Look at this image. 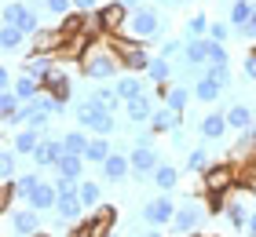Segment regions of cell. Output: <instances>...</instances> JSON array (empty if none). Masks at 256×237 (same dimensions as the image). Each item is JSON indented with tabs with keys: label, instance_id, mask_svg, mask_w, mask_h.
Returning <instances> with one entry per match:
<instances>
[{
	"label": "cell",
	"instance_id": "obj_1",
	"mask_svg": "<svg viewBox=\"0 0 256 237\" xmlns=\"http://www.w3.org/2000/svg\"><path fill=\"white\" fill-rule=\"evenodd\" d=\"M121 58H118V51L110 47V40H96L84 51V58H80V73H84L88 80H114L121 73Z\"/></svg>",
	"mask_w": 256,
	"mask_h": 237
},
{
	"label": "cell",
	"instance_id": "obj_2",
	"mask_svg": "<svg viewBox=\"0 0 256 237\" xmlns=\"http://www.w3.org/2000/svg\"><path fill=\"white\" fill-rule=\"evenodd\" d=\"M106 40H110V47H114V51H118L121 66L128 69V73H146V69H150V55H146L143 40L124 37V33H110Z\"/></svg>",
	"mask_w": 256,
	"mask_h": 237
},
{
	"label": "cell",
	"instance_id": "obj_3",
	"mask_svg": "<svg viewBox=\"0 0 256 237\" xmlns=\"http://www.w3.org/2000/svg\"><path fill=\"white\" fill-rule=\"evenodd\" d=\"M77 121H80V128H88V132H96V135H110L114 132V113L106 106H99L92 95L77 106Z\"/></svg>",
	"mask_w": 256,
	"mask_h": 237
},
{
	"label": "cell",
	"instance_id": "obj_4",
	"mask_svg": "<svg viewBox=\"0 0 256 237\" xmlns=\"http://www.w3.org/2000/svg\"><path fill=\"white\" fill-rule=\"evenodd\" d=\"M128 37H136V40H158L161 37V18H158V11L154 7H136L132 11V18H128V26H124Z\"/></svg>",
	"mask_w": 256,
	"mask_h": 237
},
{
	"label": "cell",
	"instance_id": "obj_5",
	"mask_svg": "<svg viewBox=\"0 0 256 237\" xmlns=\"http://www.w3.org/2000/svg\"><path fill=\"white\" fill-rule=\"evenodd\" d=\"M198 179H202V190H205V194H230V190H234V161L208 164Z\"/></svg>",
	"mask_w": 256,
	"mask_h": 237
},
{
	"label": "cell",
	"instance_id": "obj_6",
	"mask_svg": "<svg viewBox=\"0 0 256 237\" xmlns=\"http://www.w3.org/2000/svg\"><path fill=\"white\" fill-rule=\"evenodd\" d=\"M37 11H40V7H33L30 0H26V4H18V0H8V4H4V22H8V26H18L22 33H30V37H33L37 29H44Z\"/></svg>",
	"mask_w": 256,
	"mask_h": 237
},
{
	"label": "cell",
	"instance_id": "obj_7",
	"mask_svg": "<svg viewBox=\"0 0 256 237\" xmlns=\"http://www.w3.org/2000/svg\"><path fill=\"white\" fill-rule=\"evenodd\" d=\"M99 26H102V37H110V33H124L128 18H132V7L121 4V0H110V4H102L99 11Z\"/></svg>",
	"mask_w": 256,
	"mask_h": 237
},
{
	"label": "cell",
	"instance_id": "obj_8",
	"mask_svg": "<svg viewBox=\"0 0 256 237\" xmlns=\"http://www.w3.org/2000/svg\"><path fill=\"white\" fill-rule=\"evenodd\" d=\"M208 216V208H202V201H183V205L176 208V219H172V230L176 234H194L198 227H202V219Z\"/></svg>",
	"mask_w": 256,
	"mask_h": 237
},
{
	"label": "cell",
	"instance_id": "obj_9",
	"mask_svg": "<svg viewBox=\"0 0 256 237\" xmlns=\"http://www.w3.org/2000/svg\"><path fill=\"white\" fill-rule=\"evenodd\" d=\"M176 208L180 205H172L168 197H154V201L143 205V223L146 227H168V223L176 219Z\"/></svg>",
	"mask_w": 256,
	"mask_h": 237
},
{
	"label": "cell",
	"instance_id": "obj_10",
	"mask_svg": "<svg viewBox=\"0 0 256 237\" xmlns=\"http://www.w3.org/2000/svg\"><path fill=\"white\" fill-rule=\"evenodd\" d=\"M114 219H118V208L114 205H99L92 216H84L77 223V227H84L88 234H96V237H106L110 234V227H114Z\"/></svg>",
	"mask_w": 256,
	"mask_h": 237
},
{
	"label": "cell",
	"instance_id": "obj_11",
	"mask_svg": "<svg viewBox=\"0 0 256 237\" xmlns=\"http://www.w3.org/2000/svg\"><path fill=\"white\" fill-rule=\"evenodd\" d=\"M128 161H132V172L139 175V179L154 175V168L161 164L158 150H154V146H143V142H136V146H132V153H128Z\"/></svg>",
	"mask_w": 256,
	"mask_h": 237
},
{
	"label": "cell",
	"instance_id": "obj_12",
	"mask_svg": "<svg viewBox=\"0 0 256 237\" xmlns=\"http://www.w3.org/2000/svg\"><path fill=\"white\" fill-rule=\"evenodd\" d=\"M8 227L15 230V234H22V237H33L40 230V212L37 208H18V212H8Z\"/></svg>",
	"mask_w": 256,
	"mask_h": 237
},
{
	"label": "cell",
	"instance_id": "obj_13",
	"mask_svg": "<svg viewBox=\"0 0 256 237\" xmlns=\"http://www.w3.org/2000/svg\"><path fill=\"white\" fill-rule=\"evenodd\" d=\"M62 29H37L30 37V55H55L62 47Z\"/></svg>",
	"mask_w": 256,
	"mask_h": 237
},
{
	"label": "cell",
	"instance_id": "obj_14",
	"mask_svg": "<svg viewBox=\"0 0 256 237\" xmlns=\"http://www.w3.org/2000/svg\"><path fill=\"white\" fill-rule=\"evenodd\" d=\"M62 153H66L62 139H40V146L33 150V164H37V168H55V164L62 161Z\"/></svg>",
	"mask_w": 256,
	"mask_h": 237
},
{
	"label": "cell",
	"instance_id": "obj_15",
	"mask_svg": "<svg viewBox=\"0 0 256 237\" xmlns=\"http://www.w3.org/2000/svg\"><path fill=\"white\" fill-rule=\"evenodd\" d=\"M227 113H220V110H212V113H205L202 121H198V135L202 139H208V142H216V139H224L227 135Z\"/></svg>",
	"mask_w": 256,
	"mask_h": 237
},
{
	"label": "cell",
	"instance_id": "obj_16",
	"mask_svg": "<svg viewBox=\"0 0 256 237\" xmlns=\"http://www.w3.org/2000/svg\"><path fill=\"white\" fill-rule=\"evenodd\" d=\"M40 84H44V91H48L52 99H59V102H70V95H74V88H70V77H66V69H59V66H55L52 73L40 80Z\"/></svg>",
	"mask_w": 256,
	"mask_h": 237
},
{
	"label": "cell",
	"instance_id": "obj_17",
	"mask_svg": "<svg viewBox=\"0 0 256 237\" xmlns=\"http://www.w3.org/2000/svg\"><path fill=\"white\" fill-rule=\"evenodd\" d=\"M128 172H132V161H128V153L114 150L106 161H102V175H106V183H121L128 179Z\"/></svg>",
	"mask_w": 256,
	"mask_h": 237
},
{
	"label": "cell",
	"instance_id": "obj_18",
	"mask_svg": "<svg viewBox=\"0 0 256 237\" xmlns=\"http://www.w3.org/2000/svg\"><path fill=\"white\" fill-rule=\"evenodd\" d=\"M55 216L66 219V223H80V216H84V201H80V190H77V194H62L59 201H55Z\"/></svg>",
	"mask_w": 256,
	"mask_h": 237
},
{
	"label": "cell",
	"instance_id": "obj_19",
	"mask_svg": "<svg viewBox=\"0 0 256 237\" xmlns=\"http://www.w3.org/2000/svg\"><path fill=\"white\" fill-rule=\"evenodd\" d=\"M176 128H180V113L168 110V106H158L154 117H150V132L154 135H172Z\"/></svg>",
	"mask_w": 256,
	"mask_h": 237
},
{
	"label": "cell",
	"instance_id": "obj_20",
	"mask_svg": "<svg viewBox=\"0 0 256 237\" xmlns=\"http://www.w3.org/2000/svg\"><path fill=\"white\" fill-rule=\"evenodd\" d=\"M154 99L150 95H139V99H132V102H124V113H128V121L132 124H150V117H154Z\"/></svg>",
	"mask_w": 256,
	"mask_h": 237
},
{
	"label": "cell",
	"instance_id": "obj_21",
	"mask_svg": "<svg viewBox=\"0 0 256 237\" xmlns=\"http://www.w3.org/2000/svg\"><path fill=\"white\" fill-rule=\"evenodd\" d=\"M55 201H59V190H55V183H40V186L26 197V205L37 208V212H48V208H55Z\"/></svg>",
	"mask_w": 256,
	"mask_h": 237
},
{
	"label": "cell",
	"instance_id": "obj_22",
	"mask_svg": "<svg viewBox=\"0 0 256 237\" xmlns=\"http://www.w3.org/2000/svg\"><path fill=\"white\" fill-rule=\"evenodd\" d=\"M190 88H194V99H198V102H216L220 95H224V84H216V80L208 77V73H202Z\"/></svg>",
	"mask_w": 256,
	"mask_h": 237
},
{
	"label": "cell",
	"instance_id": "obj_23",
	"mask_svg": "<svg viewBox=\"0 0 256 237\" xmlns=\"http://www.w3.org/2000/svg\"><path fill=\"white\" fill-rule=\"evenodd\" d=\"M55 175H62V179H84V157H77V153H62V161L55 164Z\"/></svg>",
	"mask_w": 256,
	"mask_h": 237
},
{
	"label": "cell",
	"instance_id": "obj_24",
	"mask_svg": "<svg viewBox=\"0 0 256 237\" xmlns=\"http://www.w3.org/2000/svg\"><path fill=\"white\" fill-rule=\"evenodd\" d=\"M18 113H22V99L15 91H0V121L11 128V124H18Z\"/></svg>",
	"mask_w": 256,
	"mask_h": 237
},
{
	"label": "cell",
	"instance_id": "obj_25",
	"mask_svg": "<svg viewBox=\"0 0 256 237\" xmlns=\"http://www.w3.org/2000/svg\"><path fill=\"white\" fill-rule=\"evenodd\" d=\"M183 62L190 66H208V37H194L183 47Z\"/></svg>",
	"mask_w": 256,
	"mask_h": 237
},
{
	"label": "cell",
	"instance_id": "obj_26",
	"mask_svg": "<svg viewBox=\"0 0 256 237\" xmlns=\"http://www.w3.org/2000/svg\"><path fill=\"white\" fill-rule=\"evenodd\" d=\"M11 146H15V153H18V157H26V153H30V157H33V150H37L40 146V132H37V128H22V132L15 135V139H11Z\"/></svg>",
	"mask_w": 256,
	"mask_h": 237
},
{
	"label": "cell",
	"instance_id": "obj_27",
	"mask_svg": "<svg viewBox=\"0 0 256 237\" xmlns=\"http://www.w3.org/2000/svg\"><path fill=\"white\" fill-rule=\"evenodd\" d=\"M52 69H55V55H30L26 62H22V73H30L37 80H44Z\"/></svg>",
	"mask_w": 256,
	"mask_h": 237
},
{
	"label": "cell",
	"instance_id": "obj_28",
	"mask_svg": "<svg viewBox=\"0 0 256 237\" xmlns=\"http://www.w3.org/2000/svg\"><path fill=\"white\" fill-rule=\"evenodd\" d=\"M227 124L238 128V132H249V128L256 124V117H252V110H249L246 102H234V106L227 110Z\"/></svg>",
	"mask_w": 256,
	"mask_h": 237
},
{
	"label": "cell",
	"instance_id": "obj_29",
	"mask_svg": "<svg viewBox=\"0 0 256 237\" xmlns=\"http://www.w3.org/2000/svg\"><path fill=\"white\" fill-rule=\"evenodd\" d=\"M150 179L158 183V190H176V183H180V172H176V164H168V161H161L158 168H154V175H150Z\"/></svg>",
	"mask_w": 256,
	"mask_h": 237
},
{
	"label": "cell",
	"instance_id": "obj_30",
	"mask_svg": "<svg viewBox=\"0 0 256 237\" xmlns=\"http://www.w3.org/2000/svg\"><path fill=\"white\" fill-rule=\"evenodd\" d=\"M11 91H15L22 102H30V99H37V95L44 91V84L37 77H30V73H18V80H15V88H11Z\"/></svg>",
	"mask_w": 256,
	"mask_h": 237
},
{
	"label": "cell",
	"instance_id": "obj_31",
	"mask_svg": "<svg viewBox=\"0 0 256 237\" xmlns=\"http://www.w3.org/2000/svg\"><path fill=\"white\" fill-rule=\"evenodd\" d=\"M114 88H118V95H121L124 102H132V99H139V95H146V91H143V80H139L136 73L118 77V80H114Z\"/></svg>",
	"mask_w": 256,
	"mask_h": 237
},
{
	"label": "cell",
	"instance_id": "obj_32",
	"mask_svg": "<svg viewBox=\"0 0 256 237\" xmlns=\"http://www.w3.org/2000/svg\"><path fill=\"white\" fill-rule=\"evenodd\" d=\"M26 40H30V33H22L18 26H8V22L0 26V47H4V51H18Z\"/></svg>",
	"mask_w": 256,
	"mask_h": 237
},
{
	"label": "cell",
	"instance_id": "obj_33",
	"mask_svg": "<svg viewBox=\"0 0 256 237\" xmlns=\"http://www.w3.org/2000/svg\"><path fill=\"white\" fill-rule=\"evenodd\" d=\"M252 11H256V0H234V4H230V26H234V29L249 26Z\"/></svg>",
	"mask_w": 256,
	"mask_h": 237
},
{
	"label": "cell",
	"instance_id": "obj_34",
	"mask_svg": "<svg viewBox=\"0 0 256 237\" xmlns=\"http://www.w3.org/2000/svg\"><path fill=\"white\" fill-rule=\"evenodd\" d=\"M110 153H114V146L106 142V135H96V139L88 142V150H84V161H92V164H102V161L110 157Z\"/></svg>",
	"mask_w": 256,
	"mask_h": 237
},
{
	"label": "cell",
	"instance_id": "obj_35",
	"mask_svg": "<svg viewBox=\"0 0 256 237\" xmlns=\"http://www.w3.org/2000/svg\"><path fill=\"white\" fill-rule=\"evenodd\" d=\"M190 95H194V91H187L183 84H172V88H168V95H165V106H168V110H176V113L183 117V113H187Z\"/></svg>",
	"mask_w": 256,
	"mask_h": 237
},
{
	"label": "cell",
	"instance_id": "obj_36",
	"mask_svg": "<svg viewBox=\"0 0 256 237\" xmlns=\"http://www.w3.org/2000/svg\"><path fill=\"white\" fill-rule=\"evenodd\" d=\"M15 164H18V153H15V146L8 142V146L0 150V179H4V183H8V179H18Z\"/></svg>",
	"mask_w": 256,
	"mask_h": 237
},
{
	"label": "cell",
	"instance_id": "obj_37",
	"mask_svg": "<svg viewBox=\"0 0 256 237\" xmlns=\"http://www.w3.org/2000/svg\"><path fill=\"white\" fill-rule=\"evenodd\" d=\"M146 77L154 80V84H168V77H172V62L165 55L161 58H150V69H146Z\"/></svg>",
	"mask_w": 256,
	"mask_h": 237
},
{
	"label": "cell",
	"instance_id": "obj_38",
	"mask_svg": "<svg viewBox=\"0 0 256 237\" xmlns=\"http://www.w3.org/2000/svg\"><path fill=\"white\" fill-rule=\"evenodd\" d=\"M208 29H212V22H208L205 11H198V15L187 18V40H194V37H208Z\"/></svg>",
	"mask_w": 256,
	"mask_h": 237
},
{
	"label": "cell",
	"instance_id": "obj_39",
	"mask_svg": "<svg viewBox=\"0 0 256 237\" xmlns=\"http://www.w3.org/2000/svg\"><path fill=\"white\" fill-rule=\"evenodd\" d=\"M92 99H96L99 106H106L110 113L118 110V106H124V99L118 95V88H96V91H92Z\"/></svg>",
	"mask_w": 256,
	"mask_h": 237
},
{
	"label": "cell",
	"instance_id": "obj_40",
	"mask_svg": "<svg viewBox=\"0 0 256 237\" xmlns=\"http://www.w3.org/2000/svg\"><path fill=\"white\" fill-rule=\"evenodd\" d=\"M88 135L84 132H66L62 135V146H66V153H77V157H84V150H88Z\"/></svg>",
	"mask_w": 256,
	"mask_h": 237
},
{
	"label": "cell",
	"instance_id": "obj_41",
	"mask_svg": "<svg viewBox=\"0 0 256 237\" xmlns=\"http://www.w3.org/2000/svg\"><path fill=\"white\" fill-rule=\"evenodd\" d=\"M205 168H208V150H205V146H194V150L187 153V172L202 175Z\"/></svg>",
	"mask_w": 256,
	"mask_h": 237
},
{
	"label": "cell",
	"instance_id": "obj_42",
	"mask_svg": "<svg viewBox=\"0 0 256 237\" xmlns=\"http://www.w3.org/2000/svg\"><path fill=\"white\" fill-rule=\"evenodd\" d=\"M99 197H102L99 183H92V179H80V201H84V208H96V205H99Z\"/></svg>",
	"mask_w": 256,
	"mask_h": 237
},
{
	"label": "cell",
	"instance_id": "obj_43",
	"mask_svg": "<svg viewBox=\"0 0 256 237\" xmlns=\"http://www.w3.org/2000/svg\"><path fill=\"white\" fill-rule=\"evenodd\" d=\"M205 73L216 80V84H224V88H230V62H208L205 66Z\"/></svg>",
	"mask_w": 256,
	"mask_h": 237
},
{
	"label": "cell",
	"instance_id": "obj_44",
	"mask_svg": "<svg viewBox=\"0 0 256 237\" xmlns=\"http://www.w3.org/2000/svg\"><path fill=\"white\" fill-rule=\"evenodd\" d=\"M40 183H44V179H40V172H26V175H18V179H15V186H18V194H22V197H30Z\"/></svg>",
	"mask_w": 256,
	"mask_h": 237
},
{
	"label": "cell",
	"instance_id": "obj_45",
	"mask_svg": "<svg viewBox=\"0 0 256 237\" xmlns=\"http://www.w3.org/2000/svg\"><path fill=\"white\" fill-rule=\"evenodd\" d=\"M15 197H18V186H15V179H8L4 186H0V208H4V212H11Z\"/></svg>",
	"mask_w": 256,
	"mask_h": 237
},
{
	"label": "cell",
	"instance_id": "obj_46",
	"mask_svg": "<svg viewBox=\"0 0 256 237\" xmlns=\"http://www.w3.org/2000/svg\"><path fill=\"white\" fill-rule=\"evenodd\" d=\"M205 208H208V216H224L227 212V194H205Z\"/></svg>",
	"mask_w": 256,
	"mask_h": 237
},
{
	"label": "cell",
	"instance_id": "obj_47",
	"mask_svg": "<svg viewBox=\"0 0 256 237\" xmlns=\"http://www.w3.org/2000/svg\"><path fill=\"white\" fill-rule=\"evenodd\" d=\"M44 11H48V15H59V18H66L70 11H74V0H44Z\"/></svg>",
	"mask_w": 256,
	"mask_h": 237
},
{
	"label": "cell",
	"instance_id": "obj_48",
	"mask_svg": "<svg viewBox=\"0 0 256 237\" xmlns=\"http://www.w3.org/2000/svg\"><path fill=\"white\" fill-rule=\"evenodd\" d=\"M208 40L227 44V40H230V22H212V29H208Z\"/></svg>",
	"mask_w": 256,
	"mask_h": 237
},
{
	"label": "cell",
	"instance_id": "obj_49",
	"mask_svg": "<svg viewBox=\"0 0 256 237\" xmlns=\"http://www.w3.org/2000/svg\"><path fill=\"white\" fill-rule=\"evenodd\" d=\"M208 62H230L227 47L220 44V40H208Z\"/></svg>",
	"mask_w": 256,
	"mask_h": 237
},
{
	"label": "cell",
	"instance_id": "obj_50",
	"mask_svg": "<svg viewBox=\"0 0 256 237\" xmlns=\"http://www.w3.org/2000/svg\"><path fill=\"white\" fill-rule=\"evenodd\" d=\"M183 47H187L183 40H165V44H161V55H165L168 62H172V58H180V55H183Z\"/></svg>",
	"mask_w": 256,
	"mask_h": 237
},
{
	"label": "cell",
	"instance_id": "obj_51",
	"mask_svg": "<svg viewBox=\"0 0 256 237\" xmlns=\"http://www.w3.org/2000/svg\"><path fill=\"white\" fill-rule=\"evenodd\" d=\"M11 88H15V77H11V69L4 66L0 69V91H11Z\"/></svg>",
	"mask_w": 256,
	"mask_h": 237
},
{
	"label": "cell",
	"instance_id": "obj_52",
	"mask_svg": "<svg viewBox=\"0 0 256 237\" xmlns=\"http://www.w3.org/2000/svg\"><path fill=\"white\" fill-rule=\"evenodd\" d=\"M246 77L256 84V51H249V55H246Z\"/></svg>",
	"mask_w": 256,
	"mask_h": 237
},
{
	"label": "cell",
	"instance_id": "obj_53",
	"mask_svg": "<svg viewBox=\"0 0 256 237\" xmlns=\"http://www.w3.org/2000/svg\"><path fill=\"white\" fill-rule=\"evenodd\" d=\"M74 7H77V11H84V15L99 11V4H96V0H74Z\"/></svg>",
	"mask_w": 256,
	"mask_h": 237
},
{
	"label": "cell",
	"instance_id": "obj_54",
	"mask_svg": "<svg viewBox=\"0 0 256 237\" xmlns=\"http://www.w3.org/2000/svg\"><path fill=\"white\" fill-rule=\"evenodd\" d=\"M238 33H242V37H249V40H256V11H252V18H249V26H242Z\"/></svg>",
	"mask_w": 256,
	"mask_h": 237
},
{
	"label": "cell",
	"instance_id": "obj_55",
	"mask_svg": "<svg viewBox=\"0 0 256 237\" xmlns=\"http://www.w3.org/2000/svg\"><path fill=\"white\" fill-rule=\"evenodd\" d=\"M136 237H161V234H158V227H154V230H146V234H136Z\"/></svg>",
	"mask_w": 256,
	"mask_h": 237
},
{
	"label": "cell",
	"instance_id": "obj_56",
	"mask_svg": "<svg viewBox=\"0 0 256 237\" xmlns=\"http://www.w3.org/2000/svg\"><path fill=\"white\" fill-rule=\"evenodd\" d=\"M121 4H128V7H136V4H139V0H121Z\"/></svg>",
	"mask_w": 256,
	"mask_h": 237
},
{
	"label": "cell",
	"instance_id": "obj_57",
	"mask_svg": "<svg viewBox=\"0 0 256 237\" xmlns=\"http://www.w3.org/2000/svg\"><path fill=\"white\" fill-rule=\"evenodd\" d=\"M33 237H48V234H40V230H37V234H33Z\"/></svg>",
	"mask_w": 256,
	"mask_h": 237
},
{
	"label": "cell",
	"instance_id": "obj_58",
	"mask_svg": "<svg viewBox=\"0 0 256 237\" xmlns=\"http://www.w3.org/2000/svg\"><path fill=\"white\" fill-rule=\"evenodd\" d=\"M194 237H212V234H194Z\"/></svg>",
	"mask_w": 256,
	"mask_h": 237
},
{
	"label": "cell",
	"instance_id": "obj_59",
	"mask_svg": "<svg viewBox=\"0 0 256 237\" xmlns=\"http://www.w3.org/2000/svg\"><path fill=\"white\" fill-rule=\"evenodd\" d=\"M172 4H187V0H172Z\"/></svg>",
	"mask_w": 256,
	"mask_h": 237
},
{
	"label": "cell",
	"instance_id": "obj_60",
	"mask_svg": "<svg viewBox=\"0 0 256 237\" xmlns=\"http://www.w3.org/2000/svg\"><path fill=\"white\" fill-rule=\"evenodd\" d=\"M161 4H172V0H161Z\"/></svg>",
	"mask_w": 256,
	"mask_h": 237
},
{
	"label": "cell",
	"instance_id": "obj_61",
	"mask_svg": "<svg viewBox=\"0 0 256 237\" xmlns=\"http://www.w3.org/2000/svg\"><path fill=\"white\" fill-rule=\"evenodd\" d=\"M252 135H256V124H252Z\"/></svg>",
	"mask_w": 256,
	"mask_h": 237
}]
</instances>
